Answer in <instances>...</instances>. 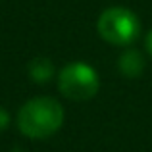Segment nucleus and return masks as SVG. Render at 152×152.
Segmentation results:
<instances>
[{
	"instance_id": "f257e3e1",
	"label": "nucleus",
	"mask_w": 152,
	"mask_h": 152,
	"mask_svg": "<svg viewBox=\"0 0 152 152\" xmlns=\"http://www.w3.org/2000/svg\"><path fill=\"white\" fill-rule=\"evenodd\" d=\"M64 106L52 96H35L18 112V129L29 139H48L64 125Z\"/></svg>"
},
{
	"instance_id": "0eeeda50",
	"label": "nucleus",
	"mask_w": 152,
	"mask_h": 152,
	"mask_svg": "<svg viewBox=\"0 0 152 152\" xmlns=\"http://www.w3.org/2000/svg\"><path fill=\"white\" fill-rule=\"evenodd\" d=\"M146 50H148V54L152 56V31L146 35Z\"/></svg>"
},
{
	"instance_id": "f03ea898",
	"label": "nucleus",
	"mask_w": 152,
	"mask_h": 152,
	"mask_svg": "<svg viewBox=\"0 0 152 152\" xmlns=\"http://www.w3.org/2000/svg\"><path fill=\"white\" fill-rule=\"evenodd\" d=\"M98 35L115 46H127L141 35V21L131 10L121 6L108 8L98 18Z\"/></svg>"
},
{
	"instance_id": "6e6552de",
	"label": "nucleus",
	"mask_w": 152,
	"mask_h": 152,
	"mask_svg": "<svg viewBox=\"0 0 152 152\" xmlns=\"http://www.w3.org/2000/svg\"><path fill=\"white\" fill-rule=\"evenodd\" d=\"M14 152H25L23 148H14Z\"/></svg>"
},
{
	"instance_id": "20e7f679",
	"label": "nucleus",
	"mask_w": 152,
	"mask_h": 152,
	"mask_svg": "<svg viewBox=\"0 0 152 152\" xmlns=\"http://www.w3.org/2000/svg\"><path fill=\"white\" fill-rule=\"evenodd\" d=\"M118 67L121 75H125V77H139L145 69V58L137 50H125L119 56Z\"/></svg>"
},
{
	"instance_id": "7ed1b4c3",
	"label": "nucleus",
	"mask_w": 152,
	"mask_h": 152,
	"mask_svg": "<svg viewBox=\"0 0 152 152\" xmlns=\"http://www.w3.org/2000/svg\"><path fill=\"white\" fill-rule=\"evenodd\" d=\"M98 75L89 64L71 62L58 73V89L66 98L73 102H87L98 93Z\"/></svg>"
},
{
	"instance_id": "423d86ee",
	"label": "nucleus",
	"mask_w": 152,
	"mask_h": 152,
	"mask_svg": "<svg viewBox=\"0 0 152 152\" xmlns=\"http://www.w3.org/2000/svg\"><path fill=\"white\" fill-rule=\"evenodd\" d=\"M8 125H10V115L4 108H0V131H4Z\"/></svg>"
},
{
	"instance_id": "39448f33",
	"label": "nucleus",
	"mask_w": 152,
	"mask_h": 152,
	"mask_svg": "<svg viewBox=\"0 0 152 152\" xmlns=\"http://www.w3.org/2000/svg\"><path fill=\"white\" fill-rule=\"evenodd\" d=\"M27 71H29V77L35 83H46L54 75V66L48 58H35L33 62H29Z\"/></svg>"
}]
</instances>
